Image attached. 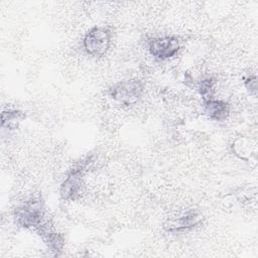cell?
<instances>
[{
  "label": "cell",
  "instance_id": "7",
  "mask_svg": "<svg viewBox=\"0 0 258 258\" xmlns=\"http://www.w3.org/2000/svg\"><path fill=\"white\" fill-rule=\"evenodd\" d=\"M36 233L41 237L42 241L46 245L47 249L53 255H59L64 245V238L61 234L57 233L51 226L49 222L45 223L41 228H39Z\"/></svg>",
  "mask_w": 258,
  "mask_h": 258
},
{
  "label": "cell",
  "instance_id": "10",
  "mask_svg": "<svg viewBox=\"0 0 258 258\" xmlns=\"http://www.w3.org/2000/svg\"><path fill=\"white\" fill-rule=\"evenodd\" d=\"M214 87H215V81L213 78H207L201 81L199 85V92L203 97L204 101L212 99V96L214 94Z\"/></svg>",
  "mask_w": 258,
  "mask_h": 258
},
{
  "label": "cell",
  "instance_id": "4",
  "mask_svg": "<svg viewBox=\"0 0 258 258\" xmlns=\"http://www.w3.org/2000/svg\"><path fill=\"white\" fill-rule=\"evenodd\" d=\"M112 42V31L106 26H94L90 28L84 38L83 47L87 54L100 57L107 53Z\"/></svg>",
  "mask_w": 258,
  "mask_h": 258
},
{
  "label": "cell",
  "instance_id": "6",
  "mask_svg": "<svg viewBox=\"0 0 258 258\" xmlns=\"http://www.w3.org/2000/svg\"><path fill=\"white\" fill-rule=\"evenodd\" d=\"M203 221V215L197 210H186L177 216L168 218L163 223V229L167 233H180L190 230Z\"/></svg>",
  "mask_w": 258,
  "mask_h": 258
},
{
  "label": "cell",
  "instance_id": "9",
  "mask_svg": "<svg viewBox=\"0 0 258 258\" xmlns=\"http://www.w3.org/2000/svg\"><path fill=\"white\" fill-rule=\"evenodd\" d=\"M25 118L23 112L15 109L4 110L1 113V127L7 130L16 129L19 123Z\"/></svg>",
  "mask_w": 258,
  "mask_h": 258
},
{
  "label": "cell",
  "instance_id": "11",
  "mask_svg": "<svg viewBox=\"0 0 258 258\" xmlns=\"http://www.w3.org/2000/svg\"><path fill=\"white\" fill-rule=\"evenodd\" d=\"M244 85H245V88L250 92L251 95L256 96V93H257V79H256V76H250L247 79H245Z\"/></svg>",
  "mask_w": 258,
  "mask_h": 258
},
{
  "label": "cell",
  "instance_id": "5",
  "mask_svg": "<svg viewBox=\"0 0 258 258\" xmlns=\"http://www.w3.org/2000/svg\"><path fill=\"white\" fill-rule=\"evenodd\" d=\"M149 53L158 60L173 57L181 48V42L176 35H164L150 38L147 42Z\"/></svg>",
  "mask_w": 258,
  "mask_h": 258
},
{
  "label": "cell",
  "instance_id": "2",
  "mask_svg": "<svg viewBox=\"0 0 258 258\" xmlns=\"http://www.w3.org/2000/svg\"><path fill=\"white\" fill-rule=\"evenodd\" d=\"M93 162V156H90L77 163L69 171L59 187V195L63 201H74L80 196L84 186L85 174L89 171Z\"/></svg>",
  "mask_w": 258,
  "mask_h": 258
},
{
  "label": "cell",
  "instance_id": "3",
  "mask_svg": "<svg viewBox=\"0 0 258 258\" xmlns=\"http://www.w3.org/2000/svg\"><path fill=\"white\" fill-rule=\"evenodd\" d=\"M144 85L138 79H127L120 81L108 90L109 97L123 106L135 105L142 97Z\"/></svg>",
  "mask_w": 258,
  "mask_h": 258
},
{
  "label": "cell",
  "instance_id": "1",
  "mask_svg": "<svg viewBox=\"0 0 258 258\" xmlns=\"http://www.w3.org/2000/svg\"><path fill=\"white\" fill-rule=\"evenodd\" d=\"M13 217L19 227L34 231L48 222L45 204L40 195H32L19 204L14 210Z\"/></svg>",
  "mask_w": 258,
  "mask_h": 258
},
{
  "label": "cell",
  "instance_id": "8",
  "mask_svg": "<svg viewBox=\"0 0 258 258\" xmlns=\"http://www.w3.org/2000/svg\"><path fill=\"white\" fill-rule=\"evenodd\" d=\"M204 110L208 117L214 121H225L230 115V105L217 99H209L204 101Z\"/></svg>",
  "mask_w": 258,
  "mask_h": 258
}]
</instances>
